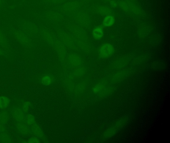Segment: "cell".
I'll list each match as a JSON object with an SVG mask.
<instances>
[{
  "mask_svg": "<svg viewBox=\"0 0 170 143\" xmlns=\"http://www.w3.org/2000/svg\"><path fill=\"white\" fill-rule=\"evenodd\" d=\"M96 11L99 14L104 16H108L111 14V10L109 9L104 6H98L96 8Z\"/></svg>",
  "mask_w": 170,
  "mask_h": 143,
  "instance_id": "cell-9",
  "label": "cell"
},
{
  "mask_svg": "<svg viewBox=\"0 0 170 143\" xmlns=\"http://www.w3.org/2000/svg\"><path fill=\"white\" fill-rule=\"evenodd\" d=\"M130 1H134V0H130Z\"/></svg>",
  "mask_w": 170,
  "mask_h": 143,
  "instance_id": "cell-17",
  "label": "cell"
},
{
  "mask_svg": "<svg viewBox=\"0 0 170 143\" xmlns=\"http://www.w3.org/2000/svg\"><path fill=\"white\" fill-rule=\"evenodd\" d=\"M8 116L7 113L4 112L0 115V121L2 123H6L8 120Z\"/></svg>",
  "mask_w": 170,
  "mask_h": 143,
  "instance_id": "cell-12",
  "label": "cell"
},
{
  "mask_svg": "<svg viewBox=\"0 0 170 143\" xmlns=\"http://www.w3.org/2000/svg\"><path fill=\"white\" fill-rule=\"evenodd\" d=\"M25 121H26V124L28 125H32V124L35 123V117H34L33 115L28 114L26 116Z\"/></svg>",
  "mask_w": 170,
  "mask_h": 143,
  "instance_id": "cell-10",
  "label": "cell"
},
{
  "mask_svg": "<svg viewBox=\"0 0 170 143\" xmlns=\"http://www.w3.org/2000/svg\"><path fill=\"white\" fill-rule=\"evenodd\" d=\"M114 52V49L112 45L109 43H105L100 47L99 54L102 58L110 57Z\"/></svg>",
  "mask_w": 170,
  "mask_h": 143,
  "instance_id": "cell-2",
  "label": "cell"
},
{
  "mask_svg": "<svg viewBox=\"0 0 170 143\" xmlns=\"http://www.w3.org/2000/svg\"><path fill=\"white\" fill-rule=\"evenodd\" d=\"M13 117L16 121L22 122L24 121L26 118L25 112L20 108H14L12 111Z\"/></svg>",
  "mask_w": 170,
  "mask_h": 143,
  "instance_id": "cell-3",
  "label": "cell"
},
{
  "mask_svg": "<svg viewBox=\"0 0 170 143\" xmlns=\"http://www.w3.org/2000/svg\"><path fill=\"white\" fill-rule=\"evenodd\" d=\"M1 123V122L0 121V130H1L3 128V127H2Z\"/></svg>",
  "mask_w": 170,
  "mask_h": 143,
  "instance_id": "cell-15",
  "label": "cell"
},
{
  "mask_svg": "<svg viewBox=\"0 0 170 143\" xmlns=\"http://www.w3.org/2000/svg\"><path fill=\"white\" fill-rule=\"evenodd\" d=\"M107 1H111V0H107Z\"/></svg>",
  "mask_w": 170,
  "mask_h": 143,
  "instance_id": "cell-16",
  "label": "cell"
},
{
  "mask_svg": "<svg viewBox=\"0 0 170 143\" xmlns=\"http://www.w3.org/2000/svg\"><path fill=\"white\" fill-rule=\"evenodd\" d=\"M31 126V131L32 133L34 134V135L37 138H41L43 137V134L41 127L38 125L36 123H34Z\"/></svg>",
  "mask_w": 170,
  "mask_h": 143,
  "instance_id": "cell-5",
  "label": "cell"
},
{
  "mask_svg": "<svg viewBox=\"0 0 170 143\" xmlns=\"http://www.w3.org/2000/svg\"><path fill=\"white\" fill-rule=\"evenodd\" d=\"M30 107V103H28V101H26L24 103L23 105V110L24 112H28L29 110Z\"/></svg>",
  "mask_w": 170,
  "mask_h": 143,
  "instance_id": "cell-13",
  "label": "cell"
},
{
  "mask_svg": "<svg viewBox=\"0 0 170 143\" xmlns=\"http://www.w3.org/2000/svg\"><path fill=\"white\" fill-rule=\"evenodd\" d=\"M92 35L93 37L97 40L102 38L103 37V31L102 27L100 26H97L94 28L92 32Z\"/></svg>",
  "mask_w": 170,
  "mask_h": 143,
  "instance_id": "cell-6",
  "label": "cell"
},
{
  "mask_svg": "<svg viewBox=\"0 0 170 143\" xmlns=\"http://www.w3.org/2000/svg\"><path fill=\"white\" fill-rule=\"evenodd\" d=\"M42 83L45 86H49L52 84L51 77L48 75L43 76L42 79Z\"/></svg>",
  "mask_w": 170,
  "mask_h": 143,
  "instance_id": "cell-11",
  "label": "cell"
},
{
  "mask_svg": "<svg viewBox=\"0 0 170 143\" xmlns=\"http://www.w3.org/2000/svg\"><path fill=\"white\" fill-rule=\"evenodd\" d=\"M120 7L126 12H132L134 14H139L140 10L136 5L131 1H123L120 3Z\"/></svg>",
  "mask_w": 170,
  "mask_h": 143,
  "instance_id": "cell-1",
  "label": "cell"
},
{
  "mask_svg": "<svg viewBox=\"0 0 170 143\" xmlns=\"http://www.w3.org/2000/svg\"><path fill=\"white\" fill-rule=\"evenodd\" d=\"M114 23V19L111 15H108L106 16L103 20V25L106 27L111 26L113 25Z\"/></svg>",
  "mask_w": 170,
  "mask_h": 143,
  "instance_id": "cell-8",
  "label": "cell"
},
{
  "mask_svg": "<svg viewBox=\"0 0 170 143\" xmlns=\"http://www.w3.org/2000/svg\"><path fill=\"white\" fill-rule=\"evenodd\" d=\"M39 142L40 141H39V139H38L37 137L35 136L32 137L31 138H30L28 141V143H39Z\"/></svg>",
  "mask_w": 170,
  "mask_h": 143,
  "instance_id": "cell-14",
  "label": "cell"
},
{
  "mask_svg": "<svg viewBox=\"0 0 170 143\" xmlns=\"http://www.w3.org/2000/svg\"><path fill=\"white\" fill-rule=\"evenodd\" d=\"M17 128L19 132L23 135H28L31 132V130L28 127V125L24 123H19L17 125Z\"/></svg>",
  "mask_w": 170,
  "mask_h": 143,
  "instance_id": "cell-4",
  "label": "cell"
},
{
  "mask_svg": "<svg viewBox=\"0 0 170 143\" xmlns=\"http://www.w3.org/2000/svg\"><path fill=\"white\" fill-rule=\"evenodd\" d=\"M10 103V100L8 97L2 96H0V109L5 110L9 106Z\"/></svg>",
  "mask_w": 170,
  "mask_h": 143,
  "instance_id": "cell-7",
  "label": "cell"
}]
</instances>
